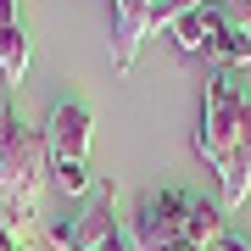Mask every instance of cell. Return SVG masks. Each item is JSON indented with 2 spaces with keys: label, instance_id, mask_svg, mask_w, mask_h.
<instances>
[{
  "label": "cell",
  "instance_id": "3",
  "mask_svg": "<svg viewBox=\"0 0 251 251\" xmlns=\"http://www.w3.org/2000/svg\"><path fill=\"white\" fill-rule=\"evenodd\" d=\"M45 168L50 179L67 190V196H84L90 190V134H95V117L84 100H56L45 117Z\"/></svg>",
  "mask_w": 251,
  "mask_h": 251
},
{
  "label": "cell",
  "instance_id": "11",
  "mask_svg": "<svg viewBox=\"0 0 251 251\" xmlns=\"http://www.w3.org/2000/svg\"><path fill=\"white\" fill-rule=\"evenodd\" d=\"M106 251H134V246H128V229H117V234H112V246H106Z\"/></svg>",
  "mask_w": 251,
  "mask_h": 251
},
{
  "label": "cell",
  "instance_id": "4",
  "mask_svg": "<svg viewBox=\"0 0 251 251\" xmlns=\"http://www.w3.org/2000/svg\"><path fill=\"white\" fill-rule=\"evenodd\" d=\"M246 106H251V90L234 84L229 67H212L206 78V95H201V128H196V151L212 173L229 168V151L240 140V123H246Z\"/></svg>",
  "mask_w": 251,
  "mask_h": 251
},
{
  "label": "cell",
  "instance_id": "5",
  "mask_svg": "<svg viewBox=\"0 0 251 251\" xmlns=\"http://www.w3.org/2000/svg\"><path fill=\"white\" fill-rule=\"evenodd\" d=\"M117 229H123V224H117V212H112V184H100L95 196L84 201V212L56 229V246H62V251H106Z\"/></svg>",
  "mask_w": 251,
  "mask_h": 251
},
{
  "label": "cell",
  "instance_id": "8",
  "mask_svg": "<svg viewBox=\"0 0 251 251\" xmlns=\"http://www.w3.org/2000/svg\"><path fill=\"white\" fill-rule=\"evenodd\" d=\"M28 73V23L17 11V0H0V78L17 90Z\"/></svg>",
  "mask_w": 251,
  "mask_h": 251
},
{
  "label": "cell",
  "instance_id": "9",
  "mask_svg": "<svg viewBox=\"0 0 251 251\" xmlns=\"http://www.w3.org/2000/svg\"><path fill=\"white\" fill-rule=\"evenodd\" d=\"M218 11H224L229 28H240V34L251 39V0H218Z\"/></svg>",
  "mask_w": 251,
  "mask_h": 251
},
{
  "label": "cell",
  "instance_id": "10",
  "mask_svg": "<svg viewBox=\"0 0 251 251\" xmlns=\"http://www.w3.org/2000/svg\"><path fill=\"white\" fill-rule=\"evenodd\" d=\"M0 251H23V240H17L11 229H0Z\"/></svg>",
  "mask_w": 251,
  "mask_h": 251
},
{
  "label": "cell",
  "instance_id": "7",
  "mask_svg": "<svg viewBox=\"0 0 251 251\" xmlns=\"http://www.w3.org/2000/svg\"><path fill=\"white\" fill-rule=\"evenodd\" d=\"M224 11H218V0H206V6H196V11H184L179 23H173V39H179V50H190V56H206L212 62V50H218V39H224Z\"/></svg>",
  "mask_w": 251,
  "mask_h": 251
},
{
  "label": "cell",
  "instance_id": "2",
  "mask_svg": "<svg viewBox=\"0 0 251 251\" xmlns=\"http://www.w3.org/2000/svg\"><path fill=\"white\" fill-rule=\"evenodd\" d=\"M45 173H50L45 168V134L0 106V229H11L17 240L34 224V201H39Z\"/></svg>",
  "mask_w": 251,
  "mask_h": 251
},
{
  "label": "cell",
  "instance_id": "6",
  "mask_svg": "<svg viewBox=\"0 0 251 251\" xmlns=\"http://www.w3.org/2000/svg\"><path fill=\"white\" fill-rule=\"evenodd\" d=\"M151 34V0H112V67L128 73Z\"/></svg>",
  "mask_w": 251,
  "mask_h": 251
},
{
  "label": "cell",
  "instance_id": "1",
  "mask_svg": "<svg viewBox=\"0 0 251 251\" xmlns=\"http://www.w3.org/2000/svg\"><path fill=\"white\" fill-rule=\"evenodd\" d=\"M218 234H224V206L201 201L196 190H179V184L145 196L128 218L134 251H212Z\"/></svg>",
  "mask_w": 251,
  "mask_h": 251
}]
</instances>
